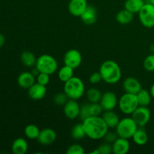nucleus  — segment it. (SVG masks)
<instances>
[{"label":"nucleus","instance_id":"1","mask_svg":"<svg viewBox=\"0 0 154 154\" xmlns=\"http://www.w3.org/2000/svg\"><path fill=\"white\" fill-rule=\"evenodd\" d=\"M82 124L87 137L92 140L103 139L109 129L102 116H90L83 120Z\"/></svg>","mask_w":154,"mask_h":154},{"label":"nucleus","instance_id":"2","mask_svg":"<svg viewBox=\"0 0 154 154\" xmlns=\"http://www.w3.org/2000/svg\"><path fill=\"white\" fill-rule=\"evenodd\" d=\"M102 81L108 84H117L122 78V71L120 65L114 60H108L103 62L99 68Z\"/></svg>","mask_w":154,"mask_h":154},{"label":"nucleus","instance_id":"3","mask_svg":"<svg viewBox=\"0 0 154 154\" xmlns=\"http://www.w3.org/2000/svg\"><path fill=\"white\" fill-rule=\"evenodd\" d=\"M63 92L69 99L78 100L85 94V85L81 78L74 76L64 83Z\"/></svg>","mask_w":154,"mask_h":154},{"label":"nucleus","instance_id":"4","mask_svg":"<svg viewBox=\"0 0 154 154\" xmlns=\"http://www.w3.org/2000/svg\"><path fill=\"white\" fill-rule=\"evenodd\" d=\"M35 67L39 71V72L51 75L58 70V63L53 56L49 54H42L37 57Z\"/></svg>","mask_w":154,"mask_h":154},{"label":"nucleus","instance_id":"5","mask_svg":"<svg viewBox=\"0 0 154 154\" xmlns=\"http://www.w3.org/2000/svg\"><path fill=\"white\" fill-rule=\"evenodd\" d=\"M138 126L132 117H126L120 120L116 129V132L119 137L121 138H132Z\"/></svg>","mask_w":154,"mask_h":154},{"label":"nucleus","instance_id":"6","mask_svg":"<svg viewBox=\"0 0 154 154\" xmlns=\"http://www.w3.org/2000/svg\"><path fill=\"white\" fill-rule=\"evenodd\" d=\"M138 106L139 103L135 94L125 93L118 100L119 109L126 115H132Z\"/></svg>","mask_w":154,"mask_h":154},{"label":"nucleus","instance_id":"7","mask_svg":"<svg viewBox=\"0 0 154 154\" xmlns=\"http://www.w3.org/2000/svg\"><path fill=\"white\" fill-rule=\"evenodd\" d=\"M138 18L141 25L146 28L154 27V5L151 3L147 2L138 12Z\"/></svg>","mask_w":154,"mask_h":154},{"label":"nucleus","instance_id":"8","mask_svg":"<svg viewBox=\"0 0 154 154\" xmlns=\"http://www.w3.org/2000/svg\"><path fill=\"white\" fill-rule=\"evenodd\" d=\"M132 117L138 127H144L151 117L150 110L147 106H138L132 114Z\"/></svg>","mask_w":154,"mask_h":154},{"label":"nucleus","instance_id":"9","mask_svg":"<svg viewBox=\"0 0 154 154\" xmlns=\"http://www.w3.org/2000/svg\"><path fill=\"white\" fill-rule=\"evenodd\" d=\"M82 60V55L78 50L70 49L65 54L63 63L66 66H69L73 69H76L81 65Z\"/></svg>","mask_w":154,"mask_h":154},{"label":"nucleus","instance_id":"10","mask_svg":"<svg viewBox=\"0 0 154 154\" xmlns=\"http://www.w3.org/2000/svg\"><path fill=\"white\" fill-rule=\"evenodd\" d=\"M102 105L104 111H114L118 105V99L115 93L112 91H107L102 94L101 100L99 102Z\"/></svg>","mask_w":154,"mask_h":154},{"label":"nucleus","instance_id":"11","mask_svg":"<svg viewBox=\"0 0 154 154\" xmlns=\"http://www.w3.org/2000/svg\"><path fill=\"white\" fill-rule=\"evenodd\" d=\"M80 108L81 105L77 102V100L74 99H69L67 102L63 105L65 116L69 120H75L79 117Z\"/></svg>","mask_w":154,"mask_h":154},{"label":"nucleus","instance_id":"12","mask_svg":"<svg viewBox=\"0 0 154 154\" xmlns=\"http://www.w3.org/2000/svg\"><path fill=\"white\" fill-rule=\"evenodd\" d=\"M87 6V0H70L68 5V11L72 16L80 17Z\"/></svg>","mask_w":154,"mask_h":154},{"label":"nucleus","instance_id":"13","mask_svg":"<svg viewBox=\"0 0 154 154\" xmlns=\"http://www.w3.org/2000/svg\"><path fill=\"white\" fill-rule=\"evenodd\" d=\"M57 137V135L55 130L51 128H45V129L40 130V133H39L37 140L39 144L48 146L55 142Z\"/></svg>","mask_w":154,"mask_h":154},{"label":"nucleus","instance_id":"14","mask_svg":"<svg viewBox=\"0 0 154 154\" xmlns=\"http://www.w3.org/2000/svg\"><path fill=\"white\" fill-rule=\"evenodd\" d=\"M48 89L46 86L42 85L35 82L28 89V95L29 98L32 100L38 101L42 100L46 96Z\"/></svg>","mask_w":154,"mask_h":154},{"label":"nucleus","instance_id":"15","mask_svg":"<svg viewBox=\"0 0 154 154\" xmlns=\"http://www.w3.org/2000/svg\"><path fill=\"white\" fill-rule=\"evenodd\" d=\"M123 89L125 93L136 95L142 89L141 84L137 78L134 77H128L123 81Z\"/></svg>","mask_w":154,"mask_h":154},{"label":"nucleus","instance_id":"16","mask_svg":"<svg viewBox=\"0 0 154 154\" xmlns=\"http://www.w3.org/2000/svg\"><path fill=\"white\" fill-rule=\"evenodd\" d=\"M112 145V153L114 154H126L130 150V143L129 139L118 137Z\"/></svg>","mask_w":154,"mask_h":154},{"label":"nucleus","instance_id":"17","mask_svg":"<svg viewBox=\"0 0 154 154\" xmlns=\"http://www.w3.org/2000/svg\"><path fill=\"white\" fill-rule=\"evenodd\" d=\"M36 78L31 72H23L17 77V84L20 87L28 90L35 83Z\"/></svg>","mask_w":154,"mask_h":154},{"label":"nucleus","instance_id":"18","mask_svg":"<svg viewBox=\"0 0 154 154\" xmlns=\"http://www.w3.org/2000/svg\"><path fill=\"white\" fill-rule=\"evenodd\" d=\"M81 21L87 25H93L97 20V11L96 8L88 5L84 13L80 16Z\"/></svg>","mask_w":154,"mask_h":154},{"label":"nucleus","instance_id":"19","mask_svg":"<svg viewBox=\"0 0 154 154\" xmlns=\"http://www.w3.org/2000/svg\"><path fill=\"white\" fill-rule=\"evenodd\" d=\"M28 142L23 138H16L12 143L11 150L14 154H25L28 151Z\"/></svg>","mask_w":154,"mask_h":154},{"label":"nucleus","instance_id":"20","mask_svg":"<svg viewBox=\"0 0 154 154\" xmlns=\"http://www.w3.org/2000/svg\"><path fill=\"white\" fill-rule=\"evenodd\" d=\"M102 117L108 128L111 129L117 127L120 120L119 116L115 112H114V111H105V112L102 113Z\"/></svg>","mask_w":154,"mask_h":154},{"label":"nucleus","instance_id":"21","mask_svg":"<svg viewBox=\"0 0 154 154\" xmlns=\"http://www.w3.org/2000/svg\"><path fill=\"white\" fill-rule=\"evenodd\" d=\"M134 143L138 146H144L148 141V135L143 127H138L132 136Z\"/></svg>","mask_w":154,"mask_h":154},{"label":"nucleus","instance_id":"22","mask_svg":"<svg viewBox=\"0 0 154 154\" xmlns=\"http://www.w3.org/2000/svg\"><path fill=\"white\" fill-rule=\"evenodd\" d=\"M20 60L26 67L33 68L35 66L37 57L31 51H25L21 54Z\"/></svg>","mask_w":154,"mask_h":154},{"label":"nucleus","instance_id":"23","mask_svg":"<svg viewBox=\"0 0 154 154\" xmlns=\"http://www.w3.org/2000/svg\"><path fill=\"white\" fill-rule=\"evenodd\" d=\"M134 19V14L129 11L126 9L120 11L116 15V20L117 23L122 25H127L130 23Z\"/></svg>","mask_w":154,"mask_h":154},{"label":"nucleus","instance_id":"24","mask_svg":"<svg viewBox=\"0 0 154 154\" xmlns=\"http://www.w3.org/2000/svg\"><path fill=\"white\" fill-rule=\"evenodd\" d=\"M144 4V0H126L124 8L132 14H138Z\"/></svg>","mask_w":154,"mask_h":154},{"label":"nucleus","instance_id":"25","mask_svg":"<svg viewBox=\"0 0 154 154\" xmlns=\"http://www.w3.org/2000/svg\"><path fill=\"white\" fill-rule=\"evenodd\" d=\"M74 70L75 69L72 68L64 65L58 71V78L60 81L65 83L70 80L72 77H74Z\"/></svg>","mask_w":154,"mask_h":154},{"label":"nucleus","instance_id":"26","mask_svg":"<svg viewBox=\"0 0 154 154\" xmlns=\"http://www.w3.org/2000/svg\"><path fill=\"white\" fill-rule=\"evenodd\" d=\"M136 95L140 106L147 107L151 102L152 96L150 91H147V90H144V89H141Z\"/></svg>","mask_w":154,"mask_h":154},{"label":"nucleus","instance_id":"27","mask_svg":"<svg viewBox=\"0 0 154 154\" xmlns=\"http://www.w3.org/2000/svg\"><path fill=\"white\" fill-rule=\"evenodd\" d=\"M40 133V129L36 125L29 124L24 129V135L30 140L37 139Z\"/></svg>","mask_w":154,"mask_h":154},{"label":"nucleus","instance_id":"28","mask_svg":"<svg viewBox=\"0 0 154 154\" xmlns=\"http://www.w3.org/2000/svg\"><path fill=\"white\" fill-rule=\"evenodd\" d=\"M102 93L100 90L96 88H90L86 92V96L87 100L90 103H95V102H99L102 98Z\"/></svg>","mask_w":154,"mask_h":154},{"label":"nucleus","instance_id":"29","mask_svg":"<svg viewBox=\"0 0 154 154\" xmlns=\"http://www.w3.org/2000/svg\"><path fill=\"white\" fill-rule=\"evenodd\" d=\"M71 135H72V138H74L75 140H81L85 138V137H87L82 123L76 124L72 128Z\"/></svg>","mask_w":154,"mask_h":154},{"label":"nucleus","instance_id":"30","mask_svg":"<svg viewBox=\"0 0 154 154\" xmlns=\"http://www.w3.org/2000/svg\"><path fill=\"white\" fill-rule=\"evenodd\" d=\"M143 66L147 72H154V54H150L144 58Z\"/></svg>","mask_w":154,"mask_h":154},{"label":"nucleus","instance_id":"31","mask_svg":"<svg viewBox=\"0 0 154 154\" xmlns=\"http://www.w3.org/2000/svg\"><path fill=\"white\" fill-rule=\"evenodd\" d=\"M69 99V97L64 92L57 93L53 98V101H54V103L59 106H63Z\"/></svg>","mask_w":154,"mask_h":154},{"label":"nucleus","instance_id":"32","mask_svg":"<svg viewBox=\"0 0 154 154\" xmlns=\"http://www.w3.org/2000/svg\"><path fill=\"white\" fill-rule=\"evenodd\" d=\"M103 111V108L99 102H95V103L90 102V116H101Z\"/></svg>","mask_w":154,"mask_h":154},{"label":"nucleus","instance_id":"33","mask_svg":"<svg viewBox=\"0 0 154 154\" xmlns=\"http://www.w3.org/2000/svg\"><path fill=\"white\" fill-rule=\"evenodd\" d=\"M85 153L84 148L78 144H73L68 147L66 150L67 154H84Z\"/></svg>","mask_w":154,"mask_h":154},{"label":"nucleus","instance_id":"34","mask_svg":"<svg viewBox=\"0 0 154 154\" xmlns=\"http://www.w3.org/2000/svg\"><path fill=\"white\" fill-rule=\"evenodd\" d=\"M90 117V103H84L81 105V108H80V115L79 117L81 120H84L85 119L88 118Z\"/></svg>","mask_w":154,"mask_h":154},{"label":"nucleus","instance_id":"35","mask_svg":"<svg viewBox=\"0 0 154 154\" xmlns=\"http://www.w3.org/2000/svg\"><path fill=\"white\" fill-rule=\"evenodd\" d=\"M50 81H51V78H50V75H48V74L40 72L36 76V82L42 84V85L47 86L49 84Z\"/></svg>","mask_w":154,"mask_h":154},{"label":"nucleus","instance_id":"36","mask_svg":"<svg viewBox=\"0 0 154 154\" xmlns=\"http://www.w3.org/2000/svg\"><path fill=\"white\" fill-rule=\"evenodd\" d=\"M99 154H110L112 153V145L109 143H104L97 147Z\"/></svg>","mask_w":154,"mask_h":154},{"label":"nucleus","instance_id":"37","mask_svg":"<svg viewBox=\"0 0 154 154\" xmlns=\"http://www.w3.org/2000/svg\"><path fill=\"white\" fill-rule=\"evenodd\" d=\"M102 81V75H101L100 72H93V74H91L89 78V81H90V84H98Z\"/></svg>","mask_w":154,"mask_h":154},{"label":"nucleus","instance_id":"38","mask_svg":"<svg viewBox=\"0 0 154 154\" xmlns=\"http://www.w3.org/2000/svg\"><path fill=\"white\" fill-rule=\"evenodd\" d=\"M118 135L117 134V132H108L105 134V137H104L103 139L105 140V142L109 143V144H112L117 138H118Z\"/></svg>","mask_w":154,"mask_h":154},{"label":"nucleus","instance_id":"39","mask_svg":"<svg viewBox=\"0 0 154 154\" xmlns=\"http://www.w3.org/2000/svg\"><path fill=\"white\" fill-rule=\"evenodd\" d=\"M5 37L4 35L0 33V48L5 45Z\"/></svg>","mask_w":154,"mask_h":154},{"label":"nucleus","instance_id":"40","mask_svg":"<svg viewBox=\"0 0 154 154\" xmlns=\"http://www.w3.org/2000/svg\"><path fill=\"white\" fill-rule=\"evenodd\" d=\"M150 94H151L152 98H153L154 99V84H153V85H152L151 87H150Z\"/></svg>","mask_w":154,"mask_h":154},{"label":"nucleus","instance_id":"41","mask_svg":"<svg viewBox=\"0 0 154 154\" xmlns=\"http://www.w3.org/2000/svg\"><path fill=\"white\" fill-rule=\"evenodd\" d=\"M150 51H151L152 54H154V43L150 46Z\"/></svg>","mask_w":154,"mask_h":154},{"label":"nucleus","instance_id":"42","mask_svg":"<svg viewBox=\"0 0 154 154\" xmlns=\"http://www.w3.org/2000/svg\"><path fill=\"white\" fill-rule=\"evenodd\" d=\"M148 2L151 3L152 5H154V0H149V2Z\"/></svg>","mask_w":154,"mask_h":154}]
</instances>
